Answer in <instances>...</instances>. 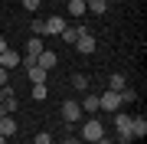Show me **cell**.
<instances>
[{
  "label": "cell",
  "mask_w": 147,
  "mask_h": 144,
  "mask_svg": "<svg viewBox=\"0 0 147 144\" xmlns=\"http://www.w3.org/2000/svg\"><path fill=\"white\" fill-rule=\"evenodd\" d=\"M115 134H118V141H121V144L134 141V134H131V115L115 112Z\"/></svg>",
  "instance_id": "6da1fadb"
},
{
  "label": "cell",
  "mask_w": 147,
  "mask_h": 144,
  "mask_svg": "<svg viewBox=\"0 0 147 144\" xmlns=\"http://www.w3.org/2000/svg\"><path fill=\"white\" fill-rule=\"evenodd\" d=\"M121 92H105V95H98V112H108V115H115V112H121Z\"/></svg>",
  "instance_id": "7a4b0ae2"
},
{
  "label": "cell",
  "mask_w": 147,
  "mask_h": 144,
  "mask_svg": "<svg viewBox=\"0 0 147 144\" xmlns=\"http://www.w3.org/2000/svg\"><path fill=\"white\" fill-rule=\"evenodd\" d=\"M82 115H85V112H82V105H79L75 98H65V101H62V121H65V124H79Z\"/></svg>",
  "instance_id": "3957f363"
},
{
  "label": "cell",
  "mask_w": 147,
  "mask_h": 144,
  "mask_svg": "<svg viewBox=\"0 0 147 144\" xmlns=\"http://www.w3.org/2000/svg\"><path fill=\"white\" fill-rule=\"evenodd\" d=\"M101 134H105V128H101V121H95V118H88V121L82 124V141L85 144H95Z\"/></svg>",
  "instance_id": "277c9868"
},
{
  "label": "cell",
  "mask_w": 147,
  "mask_h": 144,
  "mask_svg": "<svg viewBox=\"0 0 147 144\" xmlns=\"http://www.w3.org/2000/svg\"><path fill=\"white\" fill-rule=\"evenodd\" d=\"M75 49H79L82 56H92V53H95V36H92V33L85 30V26L79 30V39H75Z\"/></svg>",
  "instance_id": "5b68a950"
},
{
  "label": "cell",
  "mask_w": 147,
  "mask_h": 144,
  "mask_svg": "<svg viewBox=\"0 0 147 144\" xmlns=\"http://www.w3.org/2000/svg\"><path fill=\"white\" fill-rule=\"evenodd\" d=\"M20 53H16V49H7V53H0V69H7V72H10V69H16V66H20Z\"/></svg>",
  "instance_id": "8992f818"
},
{
  "label": "cell",
  "mask_w": 147,
  "mask_h": 144,
  "mask_svg": "<svg viewBox=\"0 0 147 144\" xmlns=\"http://www.w3.org/2000/svg\"><path fill=\"white\" fill-rule=\"evenodd\" d=\"M56 62H59V56L53 53V49H42V53L36 56V66H39V69H46V72L56 69Z\"/></svg>",
  "instance_id": "52a82bcc"
},
{
  "label": "cell",
  "mask_w": 147,
  "mask_h": 144,
  "mask_svg": "<svg viewBox=\"0 0 147 144\" xmlns=\"http://www.w3.org/2000/svg\"><path fill=\"white\" fill-rule=\"evenodd\" d=\"M16 128H20V124L13 121V115H3V118H0V138H13Z\"/></svg>",
  "instance_id": "ba28073f"
},
{
  "label": "cell",
  "mask_w": 147,
  "mask_h": 144,
  "mask_svg": "<svg viewBox=\"0 0 147 144\" xmlns=\"http://www.w3.org/2000/svg\"><path fill=\"white\" fill-rule=\"evenodd\" d=\"M42 23H46V33H49V36H59V33L65 30V20H62V16H46Z\"/></svg>",
  "instance_id": "9c48e42d"
},
{
  "label": "cell",
  "mask_w": 147,
  "mask_h": 144,
  "mask_svg": "<svg viewBox=\"0 0 147 144\" xmlns=\"http://www.w3.org/2000/svg\"><path fill=\"white\" fill-rule=\"evenodd\" d=\"M42 49H46L42 36H30V43H26V53H23V56H33V59H36V56L42 53Z\"/></svg>",
  "instance_id": "30bf717a"
},
{
  "label": "cell",
  "mask_w": 147,
  "mask_h": 144,
  "mask_svg": "<svg viewBox=\"0 0 147 144\" xmlns=\"http://www.w3.org/2000/svg\"><path fill=\"white\" fill-rule=\"evenodd\" d=\"M108 89H111V92H124V89H127V79H124L121 72H111V79H108Z\"/></svg>",
  "instance_id": "8fae6325"
},
{
  "label": "cell",
  "mask_w": 147,
  "mask_h": 144,
  "mask_svg": "<svg viewBox=\"0 0 147 144\" xmlns=\"http://www.w3.org/2000/svg\"><path fill=\"white\" fill-rule=\"evenodd\" d=\"M131 134L134 138H144L147 134V118L141 115V118H131Z\"/></svg>",
  "instance_id": "7c38bea8"
},
{
  "label": "cell",
  "mask_w": 147,
  "mask_h": 144,
  "mask_svg": "<svg viewBox=\"0 0 147 144\" xmlns=\"http://www.w3.org/2000/svg\"><path fill=\"white\" fill-rule=\"evenodd\" d=\"M79 30L82 26H65L59 36H62V43H69V46H75V39H79Z\"/></svg>",
  "instance_id": "4fadbf2b"
},
{
  "label": "cell",
  "mask_w": 147,
  "mask_h": 144,
  "mask_svg": "<svg viewBox=\"0 0 147 144\" xmlns=\"http://www.w3.org/2000/svg\"><path fill=\"white\" fill-rule=\"evenodd\" d=\"M79 105H82V112H88V115H95V112H98V95H85V98L79 101Z\"/></svg>",
  "instance_id": "5bb4252c"
},
{
  "label": "cell",
  "mask_w": 147,
  "mask_h": 144,
  "mask_svg": "<svg viewBox=\"0 0 147 144\" xmlns=\"http://www.w3.org/2000/svg\"><path fill=\"white\" fill-rule=\"evenodd\" d=\"M85 10L88 13H105L108 10V0H85Z\"/></svg>",
  "instance_id": "9a60e30c"
},
{
  "label": "cell",
  "mask_w": 147,
  "mask_h": 144,
  "mask_svg": "<svg viewBox=\"0 0 147 144\" xmlns=\"http://www.w3.org/2000/svg\"><path fill=\"white\" fill-rule=\"evenodd\" d=\"M26 75H30V82H33V85H36V82H46V69H39V66H33V69H26Z\"/></svg>",
  "instance_id": "2e32d148"
},
{
  "label": "cell",
  "mask_w": 147,
  "mask_h": 144,
  "mask_svg": "<svg viewBox=\"0 0 147 144\" xmlns=\"http://www.w3.org/2000/svg\"><path fill=\"white\" fill-rule=\"evenodd\" d=\"M69 13H72V16H82L85 13V0H69Z\"/></svg>",
  "instance_id": "e0dca14e"
},
{
  "label": "cell",
  "mask_w": 147,
  "mask_h": 144,
  "mask_svg": "<svg viewBox=\"0 0 147 144\" xmlns=\"http://www.w3.org/2000/svg\"><path fill=\"white\" fill-rule=\"evenodd\" d=\"M72 89H79V92H85V89H88V79H85L82 72H75V75H72Z\"/></svg>",
  "instance_id": "ac0fdd59"
},
{
  "label": "cell",
  "mask_w": 147,
  "mask_h": 144,
  "mask_svg": "<svg viewBox=\"0 0 147 144\" xmlns=\"http://www.w3.org/2000/svg\"><path fill=\"white\" fill-rule=\"evenodd\" d=\"M49 95V89H46V82H36V85H33V98H36V101H42V98H46Z\"/></svg>",
  "instance_id": "d6986e66"
},
{
  "label": "cell",
  "mask_w": 147,
  "mask_h": 144,
  "mask_svg": "<svg viewBox=\"0 0 147 144\" xmlns=\"http://www.w3.org/2000/svg\"><path fill=\"white\" fill-rule=\"evenodd\" d=\"M16 105H20V101H16V95L10 92V95L3 98V108H7V115H13V112H16Z\"/></svg>",
  "instance_id": "ffe728a7"
},
{
  "label": "cell",
  "mask_w": 147,
  "mask_h": 144,
  "mask_svg": "<svg viewBox=\"0 0 147 144\" xmlns=\"http://www.w3.org/2000/svg\"><path fill=\"white\" fill-rule=\"evenodd\" d=\"M30 30H33V36H42L46 33V23L42 20H30Z\"/></svg>",
  "instance_id": "44dd1931"
},
{
  "label": "cell",
  "mask_w": 147,
  "mask_h": 144,
  "mask_svg": "<svg viewBox=\"0 0 147 144\" xmlns=\"http://www.w3.org/2000/svg\"><path fill=\"white\" fill-rule=\"evenodd\" d=\"M33 144H53V134H46V131H39L36 138H33Z\"/></svg>",
  "instance_id": "7402d4cb"
},
{
  "label": "cell",
  "mask_w": 147,
  "mask_h": 144,
  "mask_svg": "<svg viewBox=\"0 0 147 144\" xmlns=\"http://www.w3.org/2000/svg\"><path fill=\"white\" fill-rule=\"evenodd\" d=\"M134 98H137V92H134V89H131V85H127V89H124V92H121V101H134Z\"/></svg>",
  "instance_id": "603a6c76"
},
{
  "label": "cell",
  "mask_w": 147,
  "mask_h": 144,
  "mask_svg": "<svg viewBox=\"0 0 147 144\" xmlns=\"http://www.w3.org/2000/svg\"><path fill=\"white\" fill-rule=\"evenodd\" d=\"M23 7H26L30 13H36V10H39V0H23Z\"/></svg>",
  "instance_id": "cb8c5ba5"
},
{
  "label": "cell",
  "mask_w": 147,
  "mask_h": 144,
  "mask_svg": "<svg viewBox=\"0 0 147 144\" xmlns=\"http://www.w3.org/2000/svg\"><path fill=\"white\" fill-rule=\"evenodd\" d=\"M3 85H10V72H7V69H0V89H3Z\"/></svg>",
  "instance_id": "d4e9b609"
},
{
  "label": "cell",
  "mask_w": 147,
  "mask_h": 144,
  "mask_svg": "<svg viewBox=\"0 0 147 144\" xmlns=\"http://www.w3.org/2000/svg\"><path fill=\"white\" fill-rule=\"evenodd\" d=\"M95 144H115V141H111V138H108V134H101V138H98V141H95Z\"/></svg>",
  "instance_id": "484cf974"
},
{
  "label": "cell",
  "mask_w": 147,
  "mask_h": 144,
  "mask_svg": "<svg viewBox=\"0 0 147 144\" xmlns=\"http://www.w3.org/2000/svg\"><path fill=\"white\" fill-rule=\"evenodd\" d=\"M7 49H10V46H7V39L0 36V53H7Z\"/></svg>",
  "instance_id": "4316f807"
},
{
  "label": "cell",
  "mask_w": 147,
  "mask_h": 144,
  "mask_svg": "<svg viewBox=\"0 0 147 144\" xmlns=\"http://www.w3.org/2000/svg\"><path fill=\"white\" fill-rule=\"evenodd\" d=\"M62 144H82V141H79V138H65Z\"/></svg>",
  "instance_id": "83f0119b"
},
{
  "label": "cell",
  "mask_w": 147,
  "mask_h": 144,
  "mask_svg": "<svg viewBox=\"0 0 147 144\" xmlns=\"http://www.w3.org/2000/svg\"><path fill=\"white\" fill-rule=\"evenodd\" d=\"M3 115H7V108H3V101H0V118H3Z\"/></svg>",
  "instance_id": "f1b7e54d"
},
{
  "label": "cell",
  "mask_w": 147,
  "mask_h": 144,
  "mask_svg": "<svg viewBox=\"0 0 147 144\" xmlns=\"http://www.w3.org/2000/svg\"><path fill=\"white\" fill-rule=\"evenodd\" d=\"M0 144H7V138H0Z\"/></svg>",
  "instance_id": "f546056e"
},
{
  "label": "cell",
  "mask_w": 147,
  "mask_h": 144,
  "mask_svg": "<svg viewBox=\"0 0 147 144\" xmlns=\"http://www.w3.org/2000/svg\"><path fill=\"white\" fill-rule=\"evenodd\" d=\"M65 3H69V0H65Z\"/></svg>",
  "instance_id": "4dcf8cb0"
},
{
  "label": "cell",
  "mask_w": 147,
  "mask_h": 144,
  "mask_svg": "<svg viewBox=\"0 0 147 144\" xmlns=\"http://www.w3.org/2000/svg\"><path fill=\"white\" fill-rule=\"evenodd\" d=\"M82 144H85V141H82Z\"/></svg>",
  "instance_id": "1f68e13d"
}]
</instances>
